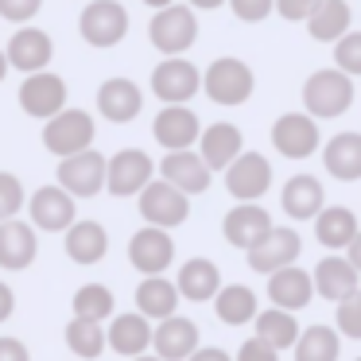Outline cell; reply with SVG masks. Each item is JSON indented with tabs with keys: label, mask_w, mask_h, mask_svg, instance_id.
Instances as JSON below:
<instances>
[{
	"label": "cell",
	"mask_w": 361,
	"mask_h": 361,
	"mask_svg": "<svg viewBox=\"0 0 361 361\" xmlns=\"http://www.w3.org/2000/svg\"><path fill=\"white\" fill-rule=\"evenodd\" d=\"M94 136H97V125L86 109H71L66 105L63 113H55L51 121H43V148L51 156L66 159V156H78V152L94 148Z\"/></svg>",
	"instance_id": "6da1fadb"
},
{
	"label": "cell",
	"mask_w": 361,
	"mask_h": 361,
	"mask_svg": "<svg viewBox=\"0 0 361 361\" xmlns=\"http://www.w3.org/2000/svg\"><path fill=\"white\" fill-rule=\"evenodd\" d=\"M148 39L159 55H183V51L195 47L198 39V16L190 4H167V8H156L148 24Z\"/></svg>",
	"instance_id": "7a4b0ae2"
},
{
	"label": "cell",
	"mask_w": 361,
	"mask_h": 361,
	"mask_svg": "<svg viewBox=\"0 0 361 361\" xmlns=\"http://www.w3.org/2000/svg\"><path fill=\"white\" fill-rule=\"evenodd\" d=\"M252 86H257V78H252L249 63H241V59H214L210 66H206L202 74V90L206 97H210L214 105H226V109H233V105H245L252 97Z\"/></svg>",
	"instance_id": "3957f363"
},
{
	"label": "cell",
	"mask_w": 361,
	"mask_h": 361,
	"mask_svg": "<svg viewBox=\"0 0 361 361\" xmlns=\"http://www.w3.org/2000/svg\"><path fill=\"white\" fill-rule=\"evenodd\" d=\"M303 105H307V113H311L314 121H334V117H342L345 109L353 105V82H350V74H342L334 66V71H314L311 78H307V86H303Z\"/></svg>",
	"instance_id": "277c9868"
},
{
	"label": "cell",
	"mask_w": 361,
	"mask_h": 361,
	"mask_svg": "<svg viewBox=\"0 0 361 361\" xmlns=\"http://www.w3.org/2000/svg\"><path fill=\"white\" fill-rule=\"evenodd\" d=\"M78 32L90 47L109 51L128 35V12L121 0H86V8L78 16Z\"/></svg>",
	"instance_id": "5b68a950"
},
{
	"label": "cell",
	"mask_w": 361,
	"mask_h": 361,
	"mask_svg": "<svg viewBox=\"0 0 361 361\" xmlns=\"http://www.w3.org/2000/svg\"><path fill=\"white\" fill-rule=\"evenodd\" d=\"M198 90H202V71H198L190 59L167 55L164 63L152 71V94L164 105H187Z\"/></svg>",
	"instance_id": "8992f818"
},
{
	"label": "cell",
	"mask_w": 361,
	"mask_h": 361,
	"mask_svg": "<svg viewBox=\"0 0 361 361\" xmlns=\"http://www.w3.org/2000/svg\"><path fill=\"white\" fill-rule=\"evenodd\" d=\"M190 214V195H183L179 187H171L167 179H152L148 187L140 190V218L148 226L159 229H175L183 226Z\"/></svg>",
	"instance_id": "52a82bcc"
},
{
	"label": "cell",
	"mask_w": 361,
	"mask_h": 361,
	"mask_svg": "<svg viewBox=\"0 0 361 361\" xmlns=\"http://www.w3.org/2000/svg\"><path fill=\"white\" fill-rule=\"evenodd\" d=\"M152 175H156V164H152V156L140 148H125V152L105 159V190L117 195V198L140 195L152 183Z\"/></svg>",
	"instance_id": "ba28073f"
},
{
	"label": "cell",
	"mask_w": 361,
	"mask_h": 361,
	"mask_svg": "<svg viewBox=\"0 0 361 361\" xmlns=\"http://www.w3.org/2000/svg\"><path fill=\"white\" fill-rule=\"evenodd\" d=\"M27 218H32V226L43 229V233H66V229L78 221V206H74L71 190L51 183V187H39L27 198Z\"/></svg>",
	"instance_id": "9c48e42d"
},
{
	"label": "cell",
	"mask_w": 361,
	"mask_h": 361,
	"mask_svg": "<svg viewBox=\"0 0 361 361\" xmlns=\"http://www.w3.org/2000/svg\"><path fill=\"white\" fill-rule=\"evenodd\" d=\"M20 109L35 121H51L55 113L66 109V78L51 71H35V74H24L20 82Z\"/></svg>",
	"instance_id": "30bf717a"
},
{
	"label": "cell",
	"mask_w": 361,
	"mask_h": 361,
	"mask_svg": "<svg viewBox=\"0 0 361 361\" xmlns=\"http://www.w3.org/2000/svg\"><path fill=\"white\" fill-rule=\"evenodd\" d=\"M59 187L71 190L74 198H94L105 190V156L94 148L78 152V156H66L59 159V171H55Z\"/></svg>",
	"instance_id": "8fae6325"
},
{
	"label": "cell",
	"mask_w": 361,
	"mask_h": 361,
	"mask_svg": "<svg viewBox=\"0 0 361 361\" xmlns=\"http://www.w3.org/2000/svg\"><path fill=\"white\" fill-rule=\"evenodd\" d=\"M4 55H8V66L20 74H35V71H47L51 59H55V39H51L43 27H32V24H20L16 32H12L8 47H4Z\"/></svg>",
	"instance_id": "7c38bea8"
},
{
	"label": "cell",
	"mask_w": 361,
	"mask_h": 361,
	"mask_svg": "<svg viewBox=\"0 0 361 361\" xmlns=\"http://www.w3.org/2000/svg\"><path fill=\"white\" fill-rule=\"evenodd\" d=\"M171 260H175V241H171L167 229L144 226L133 233V241H128V264H133L136 272L164 276L167 268H171Z\"/></svg>",
	"instance_id": "4fadbf2b"
},
{
	"label": "cell",
	"mask_w": 361,
	"mask_h": 361,
	"mask_svg": "<svg viewBox=\"0 0 361 361\" xmlns=\"http://www.w3.org/2000/svg\"><path fill=\"white\" fill-rule=\"evenodd\" d=\"M272 187V164L260 152H241L233 164L226 167V190L237 202H257Z\"/></svg>",
	"instance_id": "5bb4252c"
},
{
	"label": "cell",
	"mask_w": 361,
	"mask_h": 361,
	"mask_svg": "<svg viewBox=\"0 0 361 361\" xmlns=\"http://www.w3.org/2000/svg\"><path fill=\"white\" fill-rule=\"evenodd\" d=\"M299 252H303V241H299L295 229L272 226V229H268V233H264V237H260V241L249 249V268H252V272L272 276V272H280V268L295 264Z\"/></svg>",
	"instance_id": "9a60e30c"
},
{
	"label": "cell",
	"mask_w": 361,
	"mask_h": 361,
	"mask_svg": "<svg viewBox=\"0 0 361 361\" xmlns=\"http://www.w3.org/2000/svg\"><path fill=\"white\" fill-rule=\"evenodd\" d=\"M152 136H156L159 148L167 152H183V148H195L198 136H202V125H198L195 109L187 105H164L152 121Z\"/></svg>",
	"instance_id": "2e32d148"
},
{
	"label": "cell",
	"mask_w": 361,
	"mask_h": 361,
	"mask_svg": "<svg viewBox=\"0 0 361 361\" xmlns=\"http://www.w3.org/2000/svg\"><path fill=\"white\" fill-rule=\"evenodd\" d=\"M39 257V241H35V226L32 221L8 218L0 221V268L4 272H24L35 264Z\"/></svg>",
	"instance_id": "e0dca14e"
},
{
	"label": "cell",
	"mask_w": 361,
	"mask_h": 361,
	"mask_svg": "<svg viewBox=\"0 0 361 361\" xmlns=\"http://www.w3.org/2000/svg\"><path fill=\"white\" fill-rule=\"evenodd\" d=\"M272 144L288 159H307L319 148V125H314L311 113H283L272 125Z\"/></svg>",
	"instance_id": "ac0fdd59"
},
{
	"label": "cell",
	"mask_w": 361,
	"mask_h": 361,
	"mask_svg": "<svg viewBox=\"0 0 361 361\" xmlns=\"http://www.w3.org/2000/svg\"><path fill=\"white\" fill-rule=\"evenodd\" d=\"M140 109H144V94H140V86H136L133 78L102 82V90H97V113H102L105 121L128 125V121L140 117Z\"/></svg>",
	"instance_id": "d6986e66"
},
{
	"label": "cell",
	"mask_w": 361,
	"mask_h": 361,
	"mask_svg": "<svg viewBox=\"0 0 361 361\" xmlns=\"http://www.w3.org/2000/svg\"><path fill=\"white\" fill-rule=\"evenodd\" d=\"M159 179L179 187L183 195H202V190H210V167H206V159L190 148L167 152L164 164H159Z\"/></svg>",
	"instance_id": "ffe728a7"
},
{
	"label": "cell",
	"mask_w": 361,
	"mask_h": 361,
	"mask_svg": "<svg viewBox=\"0 0 361 361\" xmlns=\"http://www.w3.org/2000/svg\"><path fill=\"white\" fill-rule=\"evenodd\" d=\"M152 350L164 361H187L198 350V326L183 314L159 319V326H152Z\"/></svg>",
	"instance_id": "44dd1931"
},
{
	"label": "cell",
	"mask_w": 361,
	"mask_h": 361,
	"mask_svg": "<svg viewBox=\"0 0 361 361\" xmlns=\"http://www.w3.org/2000/svg\"><path fill=\"white\" fill-rule=\"evenodd\" d=\"M241 148H245V136H241V128L229 125V121H218V125L202 128V136H198V156L206 159L210 171H226V167L241 156Z\"/></svg>",
	"instance_id": "7402d4cb"
},
{
	"label": "cell",
	"mask_w": 361,
	"mask_h": 361,
	"mask_svg": "<svg viewBox=\"0 0 361 361\" xmlns=\"http://www.w3.org/2000/svg\"><path fill=\"white\" fill-rule=\"evenodd\" d=\"M272 229V218H268V210H260L257 202H241L233 206V210L226 214V221H221V233H226V241L233 245V249H245L249 252L252 245L260 241V237Z\"/></svg>",
	"instance_id": "603a6c76"
},
{
	"label": "cell",
	"mask_w": 361,
	"mask_h": 361,
	"mask_svg": "<svg viewBox=\"0 0 361 361\" xmlns=\"http://www.w3.org/2000/svg\"><path fill=\"white\" fill-rule=\"evenodd\" d=\"M105 342H109L113 353L121 357H140V353L152 350V319L136 314H113L109 330H105Z\"/></svg>",
	"instance_id": "cb8c5ba5"
},
{
	"label": "cell",
	"mask_w": 361,
	"mask_h": 361,
	"mask_svg": "<svg viewBox=\"0 0 361 361\" xmlns=\"http://www.w3.org/2000/svg\"><path fill=\"white\" fill-rule=\"evenodd\" d=\"M314 295V280L303 272V268L288 264L280 268V272L268 276V299H272L276 307H283V311H299V307H307Z\"/></svg>",
	"instance_id": "d4e9b609"
},
{
	"label": "cell",
	"mask_w": 361,
	"mask_h": 361,
	"mask_svg": "<svg viewBox=\"0 0 361 361\" xmlns=\"http://www.w3.org/2000/svg\"><path fill=\"white\" fill-rule=\"evenodd\" d=\"M63 249L74 264H97V260H105V252H109V233H105L102 221H74V226L66 229Z\"/></svg>",
	"instance_id": "484cf974"
},
{
	"label": "cell",
	"mask_w": 361,
	"mask_h": 361,
	"mask_svg": "<svg viewBox=\"0 0 361 361\" xmlns=\"http://www.w3.org/2000/svg\"><path fill=\"white\" fill-rule=\"evenodd\" d=\"M311 280H314V291H319L322 299L342 303L345 295L357 291V268H353L345 257H326V260H319V268H314Z\"/></svg>",
	"instance_id": "4316f807"
},
{
	"label": "cell",
	"mask_w": 361,
	"mask_h": 361,
	"mask_svg": "<svg viewBox=\"0 0 361 361\" xmlns=\"http://www.w3.org/2000/svg\"><path fill=\"white\" fill-rule=\"evenodd\" d=\"M175 288H179V295L190 299V303H206V299L218 295L221 272H218V264H214V260L195 257V260H187V264L179 268V280H175Z\"/></svg>",
	"instance_id": "83f0119b"
},
{
	"label": "cell",
	"mask_w": 361,
	"mask_h": 361,
	"mask_svg": "<svg viewBox=\"0 0 361 361\" xmlns=\"http://www.w3.org/2000/svg\"><path fill=\"white\" fill-rule=\"evenodd\" d=\"M322 164H326V171L342 183L361 179V133L330 136V144L322 148Z\"/></svg>",
	"instance_id": "f1b7e54d"
},
{
	"label": "cell",
	"mask_w": 361,
	"mask_h": 361,
	"mask_svg": "<svg viewBox=\"0 0 361 361\" xmlns=\"http://www.w3.org/2000/svg\"><path fill=\"white\" fill-rule=\"evenodd\" d=\"M179 288H175L171 280H164V276H144L140 288H136V311L144 314V319H171L175 307H179Z\"/></svg>",
	"instance_id": "f546056e"
},
{
	"label": "cell",
	"mask_w": 361,
	"mask_h": 361,
	"mask_svg": "<svg viewBox=\"0 0 361 361\" xmlns=\"http://www.w3.org/2000/svg\"><path fill=\"white\" fill-rule=\"evenodd\" d=\"M350 4L345 0H319V8L307 16V32L319 43H338L345 32H350Z\"/></svg>",
	"instance_id": "4dcf8cb0"
},
{
	"label": "cell",
	"mask_w": 361,
	"mask_h": 361,
	"mask_svg": "<svg viewBox=\"0 0 361 361\" xmlns=\"http://www.w3.org/2000/svg\"><path fill=\"white\" fill-rule=\"evenodd\" d=\"M322 210V183L314 175H295L283 187V214L295 221H307Z\"/></svg>",
	"instance_id": "1f68e13d"
},
{
	"label": "cell",
	"mask_w": 361,
	"mask_h": 361,
	"mask_svg": "<svg viewBox=\"0 0 361 361\" xmlns=\"http://www.w3.org/2000/svg\"><path fill=\"white\" fill-rule=\"evenodd\" d=\"M314 237H319L326 249H345V245L357 237V218H353V210H345V206L319 210L314 214Z\"/></svg>",
	"instance_id": "d6a6232c"
},
{
	"label": "cell",
	"mask_w": 361,
	"mask_h": 361,
	"mask_svg": "<svg viewBox=\"0 0 361 361\" xmlns=\"http://www.w3.org/2000/svg\"><path fill=\"white\" fill-rule=\"evenodd\" d=\"M214 311H218V319L226 322V326H245V322L257 319V295H252V288H245V283H229V288H218Z\"/></svg>",
	"instance_id": "836d02e7"
},
{
	"label": "cell",
	"mask_w": 361,
	"mask_h": 361,
	"mask_svg": "<svg viewBox=\"0 0 361 361\" xmlns=\"http://www.w3.org/2000/svg\"><path fill=\"white\" fill-rule=\"evenodd\" d=\"M66 345H71V353H74V357H82V361H94V357H102V353L109 350L102 322L78 319V314L66 322Z\"/></svg>",
	"instance_id": "e575fe53"
},
{
	"label": "cell",
	"mask_w": 361,
	"mask_h": 361,
	"mask_svg": "<svg viewBox=\"0 0 361 361\" xmlns=\"http://www.w3.org/2000/svg\"><path fill=\"white\" fill-rule=\"evenodd\" d=\"M257 338H264L268 345H276V350H288V345H295L299 338V322L291 311H283V307H268V311H257Z\"/></svg>",
	"instance_id": "d590c367"
},
{
	"label": "cell",
	"mask_w": 361,
	"mask_h": 361,
	"mask_svg": "<svg viewBox=\"0 0 361 361\" xmlns=\"http://www.w3.org/2000/svg\"><path fill=\"white\" fill-rule=\"evenodd\" d=\"M74 314L78 319H94V322H105L113 319V311H117V299H113V291L105 288V283H82L78 291H74Z\"/></svg>",
	"instance_id": "8d00e7d4"
},
{
	"label": "cell",
	"mask_w": 361,
	"mask_h": 361,
	"mask_svg": "<svg viewBox=\"0 0 361 361\" xmlns=\"http://www.w3.org/2000/svg\"><path fill=\"white\" fill-rule=\"evenodd\" d=\"M338 330L311 326L295 338V361H338Z\"/></svg>",
	"instance_id": "74e56055"
},
{
	"label": "cell",
	"mask_w": 361,
	"mask_h": 361,
	"mask_svg": "<svg viewBox=\"0 0 361 361\" xmlns=\"http://www.w3.org/2000/svg\"><path fill=\"white\" fill-rule=\"evenodd\" d=\"M24 206H27V190H24V183H20L12 171H0V221L16 218V214L24 210Z\"/></svg>",
	"instance_id": "f35d334b"
},
{
	"label": "cell",
	"mask_w": 361,
	"mask_h": 361,
	"mask_svg": "<svg viewBox=\"0 0 361 361\" xmlns=\"http://www.w3.org/2000/svg\"><path fill=\"white\" fill-rule=\"evenodd\" d=\"M334 63L342 74H361V32H345L342 39L334 43Z\"/></svg>",
	"instance_id": "ab89813d"
},
{
	"label": "cell",
	"mask_w": 361,
	"mask_h": 361,
	"mask_svg": "<svg viewBox=\"0 0 361 361\" xmlns=\"http://www.w3.org/2000/svg\"><path fill=\"white\" fill-rule=\"evenodd\" d=\"M338 330L345 338H361V291H353L338 303Z\"/></svg>",
	"instance_id": "60d3db41"
},
{
	"label": "cell",
	"mask_w": 361,
	"mask_h": 361,
	"mask_svg": "<svg viewBox=\"0 0 361 361\" xmlns=\"http://www.w3.org/2000/svg\"><path fill=\"white\" fill-rule=\"evenodd\" d=\"M43 8V0H0V20H8V24H27L35 20Z\"/></svg>",
	"instance_id": "b9f144b4"
},
{
	"label": "cell",
	"mask_w": 361,
	"mask_h": 361,
	"mask_svg": "<svg viewBox=\"0 0 361 361\" xmlns=\"http://www.w3.org/2000/svg\"><path fill=\"white\" fill-rule=\"evenodd\" d=\"M229 8H233L237 20H245V24H260V20H268V12L276 8V0H226Z\"/></svg>",
	"instance_id": "7bdbcfd3"
},
{
	"label": "cell",
	"mask_w": 361,
	"mask_h": 361,
	"mask_svg": "<svg viewBox=\"0 0 361 361\" xmlns=\"http://www.w3.org/2000/svg\"><path fill=\"white\" fill-rule=\"evenodd\" d=\"M237 361H280V350H276V345H268L264 338L252 334L249 342L237 350Z\"/></svg>",
	"instance_id": "ee69618b"
},
{
	"label": "cell",
	"mask_w": 361,
	"mask_h": 361,
	"mask_svg": "<svg viewBox=\"0 0 361 361\" xmlns=\"http://www.w3.org/2000/svg\"><path fill=\"white\" fill-rule=\"evenodd\" d=\"M319 8V0H276V12L291 24H307V16Z\"/></svg>",
	"instance_id": "f6af8a7d"
},
{
	"label": "cell",
	"mask_w": 361,
	"mask_h": 361,
	"mask_svg": "<svg viewBox=\"0 0 361 361\" xmlns=\"http://www.w3.org/2000/svg\"><path fill=\"white\" fill-rule=\"evenodd\" d=\"M0 361H32V353L20 338H0Z\"/></svg>",
	"instance_id": "bcb514c9"
},
{
	"label": "cell",
	"mask_w": 361,
	"mask_h": 361,
	"mask_svg": "<svg viewBox=\"0 0 361 361\" xmlns=\"http://www.w3.org/2000/svg\"><path fill=\"white\" fill-rule=\"evenodd\" d=\"M12 311H16V291H12L8 283L0 280V322L12 319Z\"/></svg>",
	"instance_id": "7dc6e473"
},
{
	"label": "cell",
	"mask_w": 361,
	"mask_h": 361,
	"mask_svg": "<svg viewBox=\"0 0 361 361\" xmlns=\"http://www.w3.org/2000/svg\"><path fill=\"white\" fill-rule=\"evenodd\" d=\"M187 361H233V357L226 350H218V345H206V350H195Z\"/></svg>",
	"instance_id": "c3c4849f"
},
{
	"label": "cell",
	"mask_w": 361,
	"mask_h": 361,
	"mask_svg": "<svg viewBox=\"0 0 361 361\" xmlns=\"http://www.w3.org/2000/svg\"><path fill=\"white\" fill-rule=\"evenodd\" d=\"M345 249H350V257H345V260H350V264L361 272V229H357V237H353V241L345 245Z\"/></svg>",
	"instance_id": "681fc988"
},
{
	"label": "cell",
	"mask_w": 361,
	"mask_h": 361,
	"mask_svg": "<svg viewBox=\"0 0 361 361\" xmlns=\"http://www.w3.org/2000/svg\"><path fill=\"white\" fill-rule=\"evenodd\" d=\"M190 8H202V12H214V8H221L226 0H187Z\"/></svg>",
	"instance_id": "f907efd6"
},
{
	"label": "cell",
	"mask_w": 361,
	"mask_h": 361,
	"mask_svg": "<svg viewBox=\"0 0 361 361\" xmlns=\"http://www.w3.org/2000/svg\"><path fill=\"white\" fill-rule=\"evenodd\" d=\"M8 71H12V66H8V55H4V47H0V82L8 78Z\"/></svg>",
	"instance_id": "816d5d0a"
},
{
	"label": "cell",
	"mask_w": 361,
	"mask_h": 361,
	"mask_svg": "<svg viewBox=\"0 0 361 361\" xmlns=\"http://www.w3.org/2000/svg\"><path fill=\"white\" fill-rule=\"evenodd\" d=\"M148 8H167V4H175V0H144Z\"/></svg>",
	"instance_id": "f5cc1de1"
},
{
	"label": "cell",
	"mask_w": 361,
	"mask_h": 361,
	"mask_svg": "<svg viewBox=\"0 0 361 361\" xmlns=\"http://www.w3.org/2000/svg\"><path fill=\"white\" fill-rule=\"evenodd\" d=\"M128 361H164V357H156V353H140V357H128Z\"/></svg>",
	"instance_id": "db71d44e"
},
{
	"label": "cell",
	"mask_w": 361,
	"mask_h": 361,
	"mask_svg": "<svg viewBox=\"0 0 361 361\" xmlns=\"http://www.w3.org/2000/svg\"><path fill=\"white\" fill-rule=\"evenodd\" d=\"M357 361H361V357H357Z\"/></svg>",
	"instance_id": "11a10c76"
}]
</instances>
